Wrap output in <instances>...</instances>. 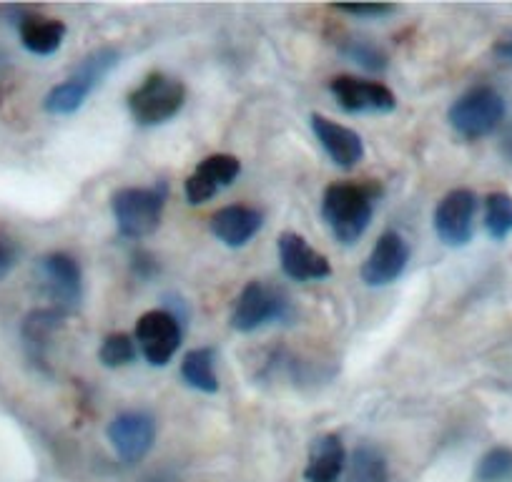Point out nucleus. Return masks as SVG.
Masks as SVG:
<instances>
[{"label": "nucleus", "instance_id": "f257e3e1", "mask_svg": "<svg viewBox=\"0 0 512 482\" xmlns=\"http://www.w3.org/2000/svg\"><path fill=\"white\" fill-rule=\"evenodd\" d=\"M377 186L372 184H332L322 196V216L334 239L344 247L362 239L369 229L377 206Z\"/></svg>", "mask_w": 512, "mask_h": 482}, {"label": "nucleus", "instance_id": "f03ea898", "mask_svg": "<svg viewBox=\"0 0 512 482\" xmlns=\"http://www.w3.org/2000/svg\"><path fill=\"white\" fill-rule=\"evenodd\" d=\"M118 66V51L116 48H96L88 53L76 71L66 78L63 83L53 86L48 96L43 98V108L53 116H71L76 113L83 103L88 101L93 91L103 83V78Z\"/></svg>", "mask_w": 512, "mask_h": 482}, {"label": "nucleus", "instance_id": "7ed1b4c3", "mask_svg": "<svg viewBox=\"0 0 512 482\" xmlns=\"http://www.w3.org/2000/svg\"><path fill=\"white\" fill-rule=\"evenodd\" d=\"M166 206V186H126L111 196V211L118 234L144 239L159 229Z\"/></svg>", "mask_w": 512, "mask_h": 482}, {"label": "nucleus", "instance_id": "20e7f679", "mask_svg": "<svg viewBox=\"0 0 512 482\" xmlns=\"http://www.w3.org/2000/svg\"><path fill=\"white\" fill-rule=\"evenodd\" d=\"M505 118V98L492 86H475L462 93L447 111L452 131L465 141H480L497 131Z\"/></svg>", "mask_w": 512, "mask_h": 482}, {"label": "nucleus", "instance_id": "39448f33", "mask_svg": "<svg viewBox=\"0 0 512 482\" xmlns=\"http://www.w3.org/2000/svg\"><path fill=\"white\" fill-rule=\"evenodd\" d=\"M186 103V88L179 78L151 73L139 88L128 93V111L139 126H161Z\"/></svg>", "mask_w": 512, "mask_h": 482}, {"label": "nucleus", "instance_id": "423d86ee", "mask_svg": "<svg viewBox=\"0 0 512 482\" xmlns=\"http://www.w3.org/2000/svg\"><path fill=\"white\" fill-rule=\"evenodd\" d=\"M292 314V304L282 289H274L254 279L236 297L234 309H231V327L236 332L249 334L267 324H287Z\"/></svg>", "mask_w": 512, "mask_h": 482}, {"label": "nucleus", "instance_id": "0eeeda50", "mask_svg": "<svg viewBox=\"0 0 512 482\" xmlns=\"http://www.w3.org/2000/svg\"><path fill=\"white\" fill-rule=\"evenodd\" d=\"M36 277L41 282L43 294L53 302L58 312H71L83 297L81 264L66 252H51L38 262Z\"/></svg>", "mask_w": 512, "mask_h": 482}, {"label": "nucleus", "instance_id": "6e6552de", "mask_svg": "<svg viewBox=\"0 0 512 482\" xmlns=\"http://www.w3.org/2000/svg\"><path fill=\"white\" fill-rule=\"evenodd\" d=\"M181 319L166 309H151L136 322V347L154 367H166L181 347Z\"/></svg>", "mask_w": 512, "mask_h": 482}, {"label": "nucleus", "instance_id": "1a4fd4ad", "mask_svg": "<svg viewBox=\"0 0 512 482\" xmlns=\"http://www.w3.org/2000/svg\"><path fill=\"white\" fill-rule=\"evenodd\" d=\"M108 442L123 462L134 465L151 452L156 440V422L149 412L126 410L111 420L106 430Z\"/></svg>", "mask_w": 512, "mask_h": 482}, {"label": "nucleus", "instance_id": "9d476101", "mask_svg": "<svg viewBox=\"0 0 512 482\" xmlns=\"http://www.w3.org/2000/svg\"><path fill=\"white\" fill-rule=\"evenodd\" d=\"M477 196L470 189H455L442 196L435 209V231L447 247H467L475 236Z\"/></svg>", "mask_w": 512, "mask_h": 482}, {"label": "nucleus", "instance_id": "9b49d317", "mask_svg": "<svg viewBox=\"0 0 512 482\" xmlns=\"http://www.w3.org/2000/svg\"><path fill=\"white\" fill-rule=\"evenodd\" d=\"M410 264V244L400 231H384L362 264V282L367 287H387L405 274Z\"/></svg>", "mask_w": 512, "mask_h": 482}, {"label": "nucleus", "instance_id": "f8f14e48", "mask_svg": "<svg viewBox=\"0 0 512 482\" xmlns=\"http://www.w3.org/2000/svg\"><path fill=\"white\" fill-rule=\"evenodd\" d=\"M329 91L347 113H392L397 96L377 81L357 76H337L329 81Z\"/></svg>", "mask_w": 512, "mask_h": 482}, {"label": "nucleus", "instance_id": "ddd939ff", "mask_svg": "<svg viewBox=\"0 0 512 482\" xmlns=\"http://www.w3.org/2000/svg\"><path fill=\"white\" fill-rule=\"evenodd\" d=\"M241 174V161L231 154L206 156L184 184V194L189 204H206L216 194L231 186Z\"/></svg>", "mask_w": 512, "mask_h": 482}, {"label": "nucleus", "instance_id": "4468645a", "mask_svg": "<svg viewBox=\"0 0 512 482\" xmlns=\"http://www.w3.org/2000/svg\"><path fill=\"white\" fill-rule=\"evenodd\" d=\"M279 262H282L284 274L294 282H319L332 274L329 259L294 231H284L279 236Z\"/></svg>", "mask_w": 512, "mask_h": 482}, {"label": "nucleus", "instance_id": "2eb2a0df", "mask_svg": "<svg viewBox=\"0 0 512 482\" xmlns=\"http://www.w3.org/2000/svg\"><path fill=\"white\" fill-rule=\"evenodd\" d=\"M309 124H312V131L314 136H317L319 146L324 149V154H327L339 169H354V166L364 159V141L357 131L337 124V121L322 116V113H314V116L309 118Z\"/></svg>", "mask_w": 512, "mask_h": 482}, {"label": "nucleus", "instance_id": "dca6fc26", "mask_svg": "<svg viewBox=\"0 0 512 482\" xmlns=\"http://www.w3.org/2000/svg\"><path fill=\"white\" fill-rule=\"evenodd\" d=\"M264 224L262 211L251 209V206H224V209L216 211L211 216V234L216 236L219 241H224L226 247L239 249L246 247L259 229Z\"/></svg>", "mask_w": 512, "mask_h": 482}, {"label": "nucleus", "instance_id": "f3484780", "mask_svg": "<svg viewBox=\"0 0 512 482\" xmlns=\"http://www.w3.org/2000/svg\"><path fill=\"white\" fill-rule=\"evenodd\" d=\"M347 470V450L342 445V437L322 435L309 447V460L304 467V480L307 482H337L342 472Z\"/></svg>", "mask_w": 512, "mask_h": 482}, {"label": "nucleus", "instance_id": "a211bd4d", "mask_svg": "<svg viewBox=\"0 0 512 482\" xmlns=\"http://www.w3.org/2000/svg\"><path fill=\"white\" fill-rule=\"evenodd\" d=\"M21 43L33 56H53L66 41V26L56 18L43 16H23L18 21Z\"/></svg>", "mask_w": 512, "mask_h": 482}, {"label": "nucleus", "instance_id": "6ab92c4d", "mask_svg": "<svg viewBox=\"0 0 512 482\" xmlns=\"http://www.w3.org/2000/svg\"><path fill=\"white\" fill-rule=\"evenodd\" d=\"M181 377L194 390L214 395L219 392V377H216V352L211 347L191 349L181 362Z\"/></svg>", "mask_w": 512, "mask_h": 482}, {"label": "nucleus", "instance_id": "aec40b11", "mask_svg": "<svg viewBox=\"0 0 512 482\" xmlns=\"http://www.w3.org/2000/svg\"><path fill=\"white\" fill-rule=\"evenodd\" d=\"M61 319L63 312H58V309H38L26 319V324H23V344H26V352L33 362H43L48 339L53 337Z\"/></svg>", "mask_w": 512, "mask_h": 482}, {"label": "nucleus", "instance_id": "412c9836", "mask_svg": "<svg viewBox=\"0 0 512 482\" xmlns=\"http://www.w3.org/2000/svg\"><path fill=\"white\" fill-rule=\"evenodd\" d=\"M347 482H390V467L382 452L372 445H359L349 462Z\"/></svg>", "mask_w": 512, "mask_h": 482}, {"label": "nucleus", "instance_id": "4be33fe9", "mask_svg": "<svg viewBox=\"0 0 512 482\" xmlns=\"http://www.w3.org/2000/svg\"><path fill=\"white\" fill-rule=\"evenodd\" d=\"M485 229L495 241L512 234V196L505 191H492L485 199Z\"/></svg>", "mask_w": 512, "mask_h": 482}, {"label": "nucleus", "instance_id": "5701e85b", "mask_svg": "<svg viewBox=\"0 0 512 482\" xmlns=\"http://www.w3.org/2000/svg\"><path fill=\"white\" fill-rule=\"evenodd\" d=\"M477 482H512V447L497 445L477 460Z\"/></svg>", "mask_w": 512, "mask_h": 482}, {"label": "nucleus", "instance_id": "b1692460", "mask_svg": "<svg viewBox=\"0 0 512 482\" xmlns=\"http://www.w3.org/2000/svg\"><path fill=\"white\" fill-rule=\"evenodd\" d=\"M136 339L131 334H108L103 339L101 349H98V359H101L103 367H111V370H118V367H126L131 362H136Z\"/></svg>", "mask_w": 512, "mask_h": 482}, {"label": "nucleus", "instance_id": "393cba45", "mask_svg": "<svg viewBox=\"0 0 512 482\" xmlns=\"http://www.w3.org/2000/svg\"><path fill=\"white\" fill-rule=\"evenodd\" d=\"M339 51H342L344 58H349V61L357 63V66L367 68V71L382 73L384 68H387V63H390L387 53H384L377 43L367 41V38H349V41L342 43Z\"/></svg>", "mask_w": 512, "mask_h": 482}, {"label": "nucleus", "instance_id": "a878e982", "mask_svg": "<svg viewBox=\"0 0 512 482\" xmlns=\"http://www.w3.org/2000/svg\"><path fill=\"white\" fill-rule=\"evenodd\" d=\"M339 13H347L352 18H372V21H382V18L397 13L395 6H387V3H339Z\"/></svg>", "mask_w": 512, "mask_h": 482}, {"label": "nucleus", "instance_id": "bb28decb", "mask_svg": "<svg viewBox=\"0 0 512 482\" xmlns=\"http://www.w3.org/2000/svg\"><path fill=\"white\" fill-rule=\"evenodd\" d=\"M18 262V247L11 239H3L0 236V277H6Z\"/></svg>", "mask_w": 512, "mask_h": 482}, {"label": "nucleus", "instance_id": "cd10ccee", "mask_svg": "<svg viewBox=\"0 0 512 482\" xmlns=\"http://www.w3.org/2000/svg\"><path fill=\"white\" fill-rule=\"evenodd\" d=\"M492 51H495L497 58H502V61H510L512 63V31L505 33V36H502L500 41L495 43V48H492Z\"/></svg>", "mask_w": 512, "mask_h": 482}, {"label": "nucleus", "instance_id": "c85d7f7f", "mask_svg": "<svg viewBox=\"0 0 512 482\" xmlns=\"http://www.w3.org/2000/svg\"><path fill=\"white\" fill-rule=\"evenodd\" d=\"M146 482H171V480H164V477H154V480H146Z\"/></svg>", "mask_w": 512, "mask_h": 482}]
</instances>
